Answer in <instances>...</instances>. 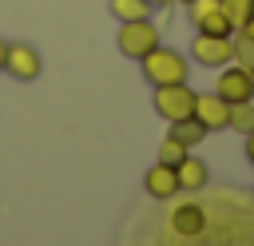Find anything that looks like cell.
<instances>
[{
    "instance_id": "ac0fdd59",
    "label": "cell",
    "mask_w": 254,
    "mask_h": 246,
    "mask_svg": "<svg viewBox=\"0 0 254 246\" xmlns=\"http://www.w3.org/2000/svg\"><path fill=\"white\" fill-rule=\"evenodd\" d=\"M238 32H242V36H250V40H254V12H250V20H246V24H242V28H238Z\"/></svg>"
},
{
    "instance_id": "e0dca14e",
    "label": "cell",
    "mask_w": 254,
    "mask_h": 246,
    "mask_svg": "<svg viewBox=\"0 0 254 246\" xmlns=\"http://www.w3.org/2000/svg\"><path fill=\"white\" fill-rule=\"evenodd\" d=\"M222 8H226V16H230V24H234V32L250 20V12H254V0H222Z\"/></svg>"
},
{
    "instance_id": "2e32d148",
    "label": "cell",
    "mask_w": 254,
    "mask_h": 246,
    "mask_svg": "<svg viewBox=\"0 0 254 246\" xmlns=\"http://www.w3.org/2000/svg\"><path fill=\"white\" fill-rule=\"evenodd\" d=\"M230 44H234V63L254 71V40H250V36H242V32H234V36H230Z\"/></svg>"
},
{
    "instance_id": "7402d4cb",
    "label": "cell",
    "mask_w": 254,
    "mask_h": 246,
    "mask_svg": "<svg viewBox=\"0 0 254 246\" xmlns=\"http://www.w3.org/2000/svg\"><path fill=\"white\" fill-rule=\"evenodd\" d=\"M179 4H190V0H179Z\"/></svg>"
},
{
    "instance_id": "277c9868",
    "label": "cell",
    "mask_w": 254,
    "mask_h": 246,
    "mask_svg": "<svg viewBox=\"0 0 254 246\" xmlns=\"http://www.w3.org/2000/svg\"><path fill=\"white\" fill-rule=\"evenodd\" d=\"M190 60H194L198 67L218 71V67L234 63V44H230V36H206V32H198V36L190 40Z\"/></svg>"
},
{
    "instance_id": "5b68a950",
    "label": "cell",
    "mask_w": 254,
    "mask_h": 246,
    "mask_svg": "<svg viewBox=\"0 0 254 246\" xmlns=\"http://www.w3.org/2000/svg\"><path fill=\"white\" fill-rule=\"evenodd\" d=\"M187 16H190V24H194L198 32H206V36H234V24H230L222 0H190V4H187Z\"/></svg>"
},
{
    "instance_id": "44dd1931",
    "label": "cell",
    "mask_w": 254,
    "mask_h": 246,
    "mask_svg": "<svg viewBox=\"0 0 254 246\" xmlns=\"http://www.w3.org/2000/svg\"><path fill=\"white\" fill-rule=\"evenodd\" d=\"M155 4H171V0H151V8H155Z\"/></svg>"
},
{
    "instance_id": "9a60e30c",
    "label": "cell",
    "mask_w": 254,
    "mask_h": 246,
    "mask_svg": "<svg viewBox=\"0 0 254 246\" xmlns=\"http://www.w3.org/2000/svg\"><path fill=\"white\" fill-rule=\"evenodd\" d=\"M187 151H190V147H183L175 135H167V139L159 143V163H167V167H179V163L187 159Z\"/></svg>"
},
{
    "instance_id": "8992f818",
    "label": "cell",
    "mask_w": 254,
    "mask_h": 246,
    "mask_svg": "<svg viewBox=\"0 0 254 246\" xmlns=\"http://www.w3.org/2000/svg\"><path fill=\"white\" fill-rule=\"evenodd\" d=\"M214 91L226 103H250L254 99V71L250 67H238V63H226V67H218Z\"/></svg>"
},
{
    "instance_id": "52a82bcc",
    "label": "cell",
    "mask_w": 254,
    "mask_h": 246,
    "mask_svg": "<svg viewBox=\"0 0 254 246\" xmlns=\"http://www.w3.org/2000/svg\"><path fill=\"white\" fill-rule=\"evenodd\" d=\"M4 71H8L16 83H32V79H40L44 60H40V52H36L32 44H8V52H4Z\"/></svg>"
},
{
    "instance_id": "4fadbf2b",
    "label": "cell",
    "mask_w": 254,
    "mask_h": 246,
    "mask_svg": "<svg viewBox=\"0 0 254 246\" xmlns=\"http://www.w3.org/2000/svg\"><path fill=\"white\" fill-rule=\"evenodd\" d=\"M111 16L123 24V20H143L151 16V0H111Z\"/></svg>"
},
{
    "instance_id": "5bb4252c",
    "label": "cell",
    "mask_w": 254,
    "mask_h": 246,
    "mask_svg": "<svg viewBox=\"0 0 254 246\" xmlns=\"http://www.w3.org/2000/svg\"><path fill=\"white\" fill-rule=\"evenodd\" d=\"M226 127L238 131V135H250L254 131V99L250 103H230V123Z\"/></svg>"
},
{
    "instance_id": "d6986e66",
    "label": "cell",
    "mask_w": 254,
    "mask_h": 246,
    "mask_svg": "<svg viewBox=\"0 0 254 246\" xmlns=\"http://www.w3.org/2000/svg\"><path fill=\"white\" fill-rule=\"evenodd\" d=\"M246 159H250V167H254V131L246 135Z\"/></svg>"
},
{
    "instance_id": "6da1fadb",
    "label": "cell",
    "mask_w": 254,
    "mask_h": 246,
    "mask_svg": "<svg viewBox=\"0 0 254 246\" xmlns=\"http://www.w3.org/2000/svg\"><path fill=\"white\" fill-rule=\"evenodd\" d=\"M139 67H143V79L151 83V87H163V83H183L187 75H190V60L179 52V48H151L143 60H139Z\"/></svg>"
},
{
    "instance_id": "ba28073f",
    "label": "cell",
    "mask_w": 254,
    "mask_h": 246,
    "mask_svg": "<svg viewBox=\"0 0 254 246\" xmlns=\"http://www.w3.org/2000/svg\"><path fill=\"white\" fill-rule=\"evenodd\" d=\"M194 119L206 127V131H222L230 123V103L218 95V91H198L194 95Z\"/></svg>"
},
{
    "instance_id": "ffe728a7",
    "label": "cell",
    "mask_w": 254,
    "mask_h": 246,
    "mask_svg": "<svg viewBox=\"0 0 254 246\" xmlns=\"http://www.w3.org/2000/svg\"><path fill=\"white\" fill-rule=\"evenodd\" d=\"M4 52H8V44L0 40V71H4Z\"/></svg>"
},
{
    "instance_id": "30bf717a",
    "label": "cell",
    "mask_w": 254,
    "mask_h": 246,
    "mask_svg": "<svg viewBox=\"0 0 254 246\" xmlns=\"http://www.w3.org/2000/svg\"><path fill=\"white\" fill-rule=\"evenodd\" d=\"M143 190H147L151 198H159V202L175 198V190H179V175H175V167H167V163L147 167V175H143Z\"/></svg>"
},
{
    "instance_id": "7c38bea8",
    "label": "cell",
    "mask_w": 254,
    "mask_h": 246,
    "mask_svg": "<svg viewBox=\"0 0 254 246\" xmlns=\"http://www.w3.org/2000/svg\"><path fill=\"white\" fill-rule=\"evenodd\" d=\"M167 135H175V139H179L183 147H190V151H194V147H198V143H202V139H206L210 131H206V127H202V123H198L194 115H187V119H175Z\"/></svg>"
},
{
    "instance_id": "3957f363",
    "label": "cell",
    "mask_w": 254,
    "mask_h": 246,
    "mask_svg": "<svg viewBox=\"0 0 254 246\" xmlns=\"http://www.w3.org/2000/svg\"><path fill=\"white\" fill-rule=\"evenodd\" d=\"M194 87L183 79V83H163V87H155V111L167 119V123H175V119H187V115H194Z\"/></svg>"
},
{
    "instance_id": "9c48e42d",
    "label": "cell",
    "mask_w": 254,
    "mask_h": 246,
    "mask_svg": "<svg viewBox=\"0 0 254 246\" xmlns=\"http://www.w3.org/2000/svg\"><path fill=\"white\" fill-rule=\"evenodd\" d=\"M167 222H171V230H175L179 238H198V234L206 230V210H202L198 202H179V206L167 214Z\"/></svg>"
},
{
    "instance_id": "7a4b0ae2",
    "label": "cell",
    "mask_w": 254,
    "mask_h": 246,
    "mask_svg": "<svg viewBox=\"0 0 254 246\" xmlns=\"http://www.w3.org/2000/svg\"><path fill=\"white\" fill-rule=\"evenodd\" d=\"M119 52L127 56V60H143L151 48H159L163 40H159V28L151 24V16H143V20H123V28H119Z\"/></svg>"
},
{
    "instance_id": "8fae6325",
    "label": "cell",
    "mask_w": 254,
    "mask_h": 246,
    "mask_svg": "<svg viewBox=\"0 0 254 246\" xmlns=\"http://www.w3.org/2000/svg\"><path fill=\"white\" fill-rule=\"evenodd\" d=\"M175 175H179V190H202V186L210 183L206 163H202L198 155H190V151H187V159L175 167Z\"/></svg>"
}]
</instances>
